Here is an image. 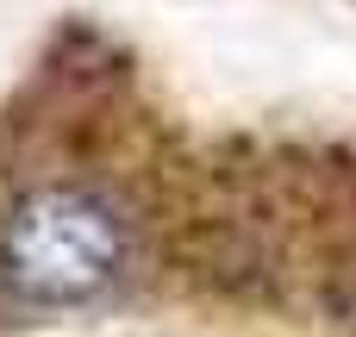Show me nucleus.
<instances>
[{
  "instance_id": "1",
  "label": "nucleus",
  "mask_w": 356,
  "mask_h": 337,
  "mask_svg": "<svg viewBox=\"0 0 356 337\" xmlns=\"http://www.w3.org/2000/svg\"><path fill=\"white\" fill-rule=\"evenodd\" d=\"M125 219L69 181L31 188L0 219V281L25 306H88L125 275Z\"/></svg>"
}]
</instances>
